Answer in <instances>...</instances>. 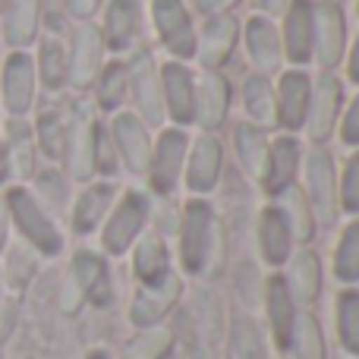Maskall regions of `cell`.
Wrapping results in <instances>:
<instances>
[{
	"label": "cell",
	"mask_w": 359,
	"mask_h": 359,
	"mask_svg": "<svg viewBox=\"0 0 359 359\" xmlns=\"http://www.w3.org/2000/svg\"><path fill=\"white\" fill-rule=\"evenodd\" d=\"M177 259L183 274L202 278L215 262V249L221 246V221L208 198L189 196L177 215Z\"/></svg>",
	"instance_id": "6da1fadb"
},
{
	"label": "cell",
	"mask_w": 359,
	"mask_h": 359,
	"mask_svg": "<svg viewBox=\"0 0 359 359\" xmlns=\"http://www.w3.org/2000/svg\"><path fill=\"white\" fill-rule=\"evenodd\" d=\"M151 198L155 196H151L145 186H130V189L120 192L114 208L107 211L104 224H101V230H98L104 255L120 259V255H126L133 246H136V240L151 224V211H155V202H151Z\"/></svg>",
	"instance_id": "7a4b0ae2"
},
{
	"label": "cell",
	"mask_w": 359,
	"mask_h": 359,
	"mask_svg": "<svg viewBox=\"0 0 359 359\" xmlns=\"http://www.w3.org/2000/svg\"><path fill=\"white\" fill-rule=\"evenodd\" d=\"M101 123L98 111H95L92 101L79 98L67 107V142H63V158L67 164V174L76 183H88V180H98V139H101Z\"/></svg>",
	"instance_id": "3957f363"
},
{
	"label": "cell",
	"mask_w": 359,
	"mask_h": 359,
	"mask_svg": "<svg viewBox=\"0 0 359 359\" xmlns=\"http://www.w3.org/2000/svg\"><path fill=\"white\" fill-rule=\"evenodd\" d=\"M189 151V130L180 126H161L151 142L149 170H145V189L155 198H174L183 189V168Z\"/></svg>",
	"instance_id": "277c9868"
},
{
	"label": "cell",
	"mask_w": 359,
	"mask_h": 359,
	"mask_svg": "<svg viewBox=\"0 0 359 359\" xmlns=\"http://www.w3.org/2000/svg\"><path fill=\"white\" fill-rule=\"evenodd\" d=\"M344 104H347V82L341 76L337 73L312 76V98L303 126V136L312 149H328V142L337 136Z\"/></svg>",
	"instance_id": "5b68a950"
},
{
	"label": "cell",
	"mask_w": 359,
	"mask_h": 359,
	"mask_svg": "<svg viewBox=\"0 0 359 359\" xmlns=\"http://www.w3.org/2000/svg\"><path fill=\"white\" fill-rule=\"evenodd\" d=\"M6 211H10V221L19 227L22 240L29 243L35 252L41 255H60L63 252V233L54 224V217L48 215L41 202L35 198V192L25 189V186H13L4 196Z\"/></svg>",
	"instance_id": "8992f818"
},
{
	"label": "cell",
	"mask_w": 359,
	"mask_h": 359,
	"mask_svg": "<svg viewBox=\"0 0 359 359\" xmlns=\"http://www.w3.org/2000/svg\"><path fill=\"white\" fill-rule=\"evenodd\" d=\"M126 79H130V104L139 120L161 130L168 126L164 117V98H161V73H158V57L149 48L139 44L130 57H126Z\"/></svg>",
	"instance_id": "52a82bcc"
},
{
	"label": "cell",
	"mask_w": 359,
	"mask_h": 359,
	"mask_svg": "<svg viewBox=\"0 0 359 359\" xmlns=\"http://www.w3.org/2000/svg\"><path fill=\"white\" fill-rule=\"evenodd\" d=\"M299 189L306 192L312 211H316V224L331 227L341 217V205H337V161L331 149H309L303 155V170H299Z\"/></svg>",
	"instance_id": "ba28073f"
},
{
	"label": "cell",
	"mask_w": 359,
	"mask_h": 359,
	"mask_svg": "<svg viewBox=\"0 0 359 359\" xmlns=\"http://www.w3.org/2000/svg\"><path fill=\"white\" fill-rule=\"evenodd\" d=\"M151 25H155L158 44L164 48L168 60L196 63V38L198 25L186 0H151L149 6Z\"/></svg>",
	"instance_id": "9c48e42d"
},
{
	"label": "cell",
	"mask_w": 359,
	"mask_h": 359,
	"mask_svg": "<svg viewBox=\"0 0 359 359\" xmlns=\"http://www.w3.org/2000/svg\"><path fill=\"white\" fill-rule=\"evenodd\" d=\"M350 44L347 13L337 0H316L312 6V63L322 73H337L344 67Z\"/></svg>",
	"instance_id": "30bf717a"
},
{
	"label": "cell",
	"mask_w": 359,
	"mask_h": 359,
	"mask_svg": "<svg viewBox=\"0 0 359 359\" xmlns=\"http://www.w3.org/2000/svg\"><path fill=\"white\" fill-rule=\"evenodd\" d=\"M224 168H227V149H224L217 133H196L189 136L183 168V189L196 198H205L221 186Z\"/></svg>",
	"instance_id": "8fae6325"
},
{
	"label": "cell",
	"mask_w": 359,
	"mask_h": 359,
	"mask_svg": "<svg viewBox=\"0 0 359 359\" xmlns=\"http://www.w3.org/2000/svg\"><path fill=\"white\" fill-rule=\"evenodd\" d=\"M107 133H111L114 151H117L120 170L130 177H142L149 170V158H151V126L145 120H139L133 111H120L107 120Z\"/></svg>",
	"instance_id": "7c38bea8"
},
{
	"label": "cell",
	"mask_w": 359,
	"mask_h": 359,
	"mask_svg": "<svg viewBox=\"0 0 359 359\" xmlns=\"http://www.w3.org/2000/svg\"><path fill=\"white\" fill-rule=\"evenodd\" d=\"M104 63L107 48L98 32V22H79L67 48V86H73L76 92H88Z\"/></svg>",
	"instance_id": "4fadbf2b"
},
{
	"label": "cell",
	"mask_w": 359,
	"mask_h": 359,
	"mask_svg": "<svg viewBox=\"0 0 359 359\" xmlns=\"http://www.w3.org/2000/svg\"><path fill=\"white\" fill-rule=\"evenodd\" d=\"M240 16L236 13H221V16H205V22L198 25V38H196V63L198 69L208 73H224L230 60L236 54L240 44Z\"/></svg>",
	"instance_id": "5bb4252c"
},
{
	"label": "cell",
	"mask_w": 359,
	"mask_h": 359,
	"mask_svg": "<svg viewBox=\"0 0 359 359\" xmlns=\"http://www.w3.org/2000/svg\"><path fill=\"white\" fill-rule=\"evenodd\" d=\"M240 41H243V54H246L252 73L271 76L274 79L287 67L284 48H280V29L274 19L262 16V13H252L249 19H243Z\"/></svg>",
	"instance_id": "9a60e30c"
},
{
	"label": "cell",
	"mask_w": 359,
	"mask_h": 359,
	"mask_svg": "<svg viewBox=\"0 0 359 359\" xmlns=\"http://www.w3.org/2000/svg\"><path fill=\"white\" fill-rule=\"evenodd\" d=\"M233 111V86L227 73H196V107H192V130L198 133H217L230 120Z\"/></svg>",
	"instance_id": "2e32d148"
},
{
	"label": "cell",
	"mask_w": 359,
	"mask_h": 359,
	"mask_svg": "<svg viewBox=\"0 0 359 359\" xmlns=\"http://www.w3.org/2000/svg\"><path fill=\"white\" fill-rule=\"evenodd\" d=\"M312 98V73L309 69L284 67L274 76V101H278V130L299 136L306 126Z\"/></svg>",
	"instance_id": "e0dca14e"
},
{
	"label": "cell",
	"mask_w": 359,
	"mask_h": 359,
	"mask_svg": "<svg viewBox=\"0 0 359 359\" xmlns=\"http://www.w3.org/2000/svg\"><path fill=\"white\" fill-rule=\"evenodd\" d=\"M69 303L67 309L76 303H92V306H107L114 299V280H111V268H107L104 255L92 252V249H79L73 255V265H69Z\"/></svg>",
	"instance_id": "ac0fdd59"
},
{
	"label": "cell",
	"mask_w": 359,
	"mask_h": 359,
	"mask_svg": "<svg viewBox=\"0 0 359 359\" xmlns=\"http://www.w3.org/2000/svg\"><path fill=\"white\" fill-rule=\"evenodd\" d=\"M101 38L111 57H130L142 44V6L139 0H107L101 6Z\"/></svg>",
	"instance_id": "d6986e66"
},
{
	"label": "cell",
	"mask_w": 359,
	"mask_h": 359,
	"mask_svg": "<svg viewBox=\"0 0 359 359\" xmlns=\"http://www.w3.org/2000/svg\"><path fill=\"white\" fill-rule=\"evenodd\" d=\"M158 73H161V98L168 126L192 130V107H196V69H192V63L164 60L158 63Z\"/></svg>",
	"instance_id": "ffe728a7"
},
{
	"label": "cell",
	"mask_w": 359,
	"mask_h": 359,
	"mask_svg": "<svg viewBox=\"0 0 359 359\" xmlns=\"http://www.w3.org/2000/svg\"><path fill=\"white\" fill-rule=\"evenodd\" d=\"M303 142L299 136L290 133H278L271 139V149H268V161H265V174H262L259 186L268 198H278L284 189L299 183V170H303Z\"/></svg>",
	"instance_id": "44dd1931"
},
{
	"label": "cell",
	"mask_w": 359,
	"mask_h": 359,
	"mask_svg": "<svg viewBox=\"0 0 359 359\" xmlns=\"http://www.w3.org/2000/svg\"><path fill=\"white\" fill-rule=\"evenodd\" d=\"M0 95H4V107L10 117H25V114L35 107L38 73H35V60H32L25 50H13L4 60Z\"/></svg>",
	"instance_id": "7402d4cb"
},
{
	"label": "cell",
	"mask_w": 359,
	"mask_h": 359,
	"mask_svg": "<svg viewBox=\"0 0 359 359\" xmlns=\"http://www.w3.org/2000/svg\"><path fill=\"white\" fill-rule=\"evenodd\" d=\"M120 189L114 180H88L82 183V189L76 192L73 205H69V224H73V233L88 236L95 230H101L107 211L114 208Z\"/></svg>",
	"instance_id": "603a6c76"
},
{
	"label": "cell",
	"mask_w": 359,
	"mask_h": 359,
	"mask_svg": "<svg viewBox=\"0 0 359 359\" xmlns=\"http://www.w3.org/2000/svg\"><path fill=\"white\" fill-rule=\"evenodd\" d=\"M312 6L316 0H290L280 16V48L287 67L306 69L312 63Z\"/></svg>",
	"instance_id": "cb8c5ba5"
},
{
	"label": "cell",
	"mask_w": 359,
	"mask_h": 359,
	"mask_svg": "<svg viewBox=\"0 0 359 359\" xmlns=\"http://www.w3.org/2000/svg\"><path fill=\"white\" fill-rule=\"evenodd\" d=\"M265 318H268V331H271L274 347L280 353H290L299 312H297V299H293L284 274H271L265 280Z\"/></svg>",
	"instance_id": "d4e9b609"
},
{
	"label": "cell",
	"mask_w": 359,
	"mask_h": 359,
	"mask_svg": "<svg viewBox=\"0 0 359 359\" xmlns=\"http://www.w3.org/2000/svg\"><path fill=\"white\" fill-rule=\"evenodd\" d=\"M255 240H259V255L265 265L271 268H284L287 259L293 255V230L287 224L284 211H280L278 202H268L265 208L259 211V221H255Z\"/></svg>",
	"instance_id": "484cf974"
},
{
	"label": "cell",
	"mask_w": 359,
	"mask_h": 359,
	"mask_svg": "<svg viewBox=\"0 0 359 359\" xmlns=\"http://www.w3.org/2000/svg\"><path fill=\"white\" fill-rule=\"evenodd\" d=\"M180 290H183V284H180L177 271L170 274L168 280H161V284L139 287L136 299H133V306H130V322L136 325V328H155V325L177 306Z\"/></svg>",
	"instance_id": "4316f807"
},
{
	"label": "cell",
	"mask_w": 359,
	"mask_h": 359,
	"mask_svg": "<svg viewBox=\"0 0 359 359\" xmlns=\"http://www.w3.org/2000/svg\"><path fill=\"white\" fill-rule=\"evenodd\" d=\"M130 252H133V274H136L139 287L161 284V280H168L174 274V265H170L174 259H170L168 240L161 233H149L145 230Z\"/></svg>",
	"instance_id": "83f0119b"
},
{
	"label": "cell",
	"mask_w": 359,
	"mask_h": 359,
	"mask_svg": "<svg viewBox=\"0 0 359 359\" xmlns=\"http://www.w3.org/2000/svg\"><path fill=\"white\" fill-rule=\"evenodd\" d=\"M230 145H233V155H236L240 170L249 180H255V183H259L262 174H265L268 149H271V136H268V130L249 123V120H240V123H233Z\"/></svg>",
	"instance_id": "f1b7e54d"
},
{
	"label": "cell",
	"mask_w": 359,
	"mask_h": 359,
	"mask_svg": "<svg viewBox=\"0 0 359 359\" xmlns=\"http://www.w3.org/2000/svg\"><path fill=\"white\" fill-rule=\"evenodd\" d=\"M95 98V111L98 114H107V117H114V114L126 111V104H130V79H126V57H107V63L101 67L98 79H95L92 86Z\"/></svg>",
	"instance_id": "f546056e"
},
{
	"label": "cell",
	"mask_w": 359,
	"mask_h": 359,
	"mask_svg": "<svg viewBox=\"0 0 359 359\" xmlns=\"http://www.w3.org/2000/svg\"><path fill=\"white\" fill-rule=\"evenodd\" d=\"M240 104L249 123L262 130H278V101H274V79L262 73H249L240 86Z\"/></svg>",
	"instance_id": "4dcf8cb0"
},
{
	"label": "cell",
	"mask_w": 359,
	"mask_h": 359,
	"mask_svg": "<svg viewBox=\"0 0 359 359\" xmlns=\"http://www.w3.org/2000/svg\"><path fill=\"white\" fill-rule=\"evenodd\" d=\"M284 280L297 303H303V306L316 303L318 293H322V262H318V255L309 246L293 249V255L287 259Z\"/></svg>",
	"instance_id": "1f68e13d"
},
{
	"label": "cell",
	"mask_w": 359,
	"mask_h": 359,
	"mask_svg": "<svg viewBox=\"0 0 359 359\" xmlns=\"http://www.w3.org/2000/svg\"><path fill=\"white\" fill-rule=\"evenodd\" d=\"M41 29V10L38 0H6L4 4V38L13 50H25L35 44Z\"/></svg>",
	"instance_id": "d6a6232c"
},
{
	"label": "cell",
	"mask_w": 359,
	"mask_h": 359,
	"mask_svg": "<svg viewBox=\"0 0 359 359\" xmlns=\"http://www.w3.org/2000/svg\"><path fill=\"white\" fill-rule=\"evenodd\" d=\"M4 142H6V155H10V174L13 177H35V161H38V145H35V133L32 126L25 123L22 117H10L4 133Z\"/></svg>",
	"instance_id": "836d02e7"
},
{
	"label": "cell",
	"mask_w": 359,
	"mask_h": 359,
	"mask_svg": "<svg viewBox=\"0 0 359 359\" xmlns=\"http://www.w3.org/2000/svg\"><path fill=\"white\" fill-rule=\"evenodd\" d=\"M271 202L280 205V211H284L287 224H290V230H293V240H297L299 246H309L316 230H318V224H316V211H312L306 192L299 189V183L290 186V189H284L278 198H271Z\"/></svg>",
	"instance_id": "e575fe53"
},
{
	"label": "cell",
	"mask_w": 359,
	"mask_h": 359,
	"mask_svg": "<svg viewBox=\"0 0 359 359\" xmlns=\"http://www.w3.org/2000/svg\"><path fill=\"white\" fill-rule=\"evenodd\" d=\"M331 268L341 284H359V217H350L344 224L341 236L334 243V255H331Z\"/></svg>",
	"instance_id": "d590c367"
},
{
	"label": "cell",
	"mask_w": 359,
	"mask_h": 359,
	"mask_svg": "<svg viewBox=\"0 0 359 359\" xmlns=\"http://www.w3.org/2000/svg\"><path fill=\"white\" fill-rule=\"evenodd\" d=\"M32 133H35L38 151H41L48 161H60L63 142H67V111H60V107H44V111L38 114Z\"/></svg>",
	"instance_id": "8d00e7d4"
},
{
	"label": "cell",
	"mask_w": 359,
	"mask_h": 359,
	"mask_svg": "<svg viewBox=\"0 0 359 359\" xmlns=\"http://www.w3.org/2000/svg\"><path fill=\"white\" fill-rule=\"evenodd\" d=\"M35 73L48 92H60L67 86V44L57 35L44 38L38 48V60H35Z\"/></svg>",
	"instance_id": "74e56055"
},
{
	"label": "cell",
	"mask_w": 359,
	"mask_h": 359,
	"mask_svg": "<svg viewBox=\"0 0 359 359\" xmlns=\"http://www.w3.org/2000/svg\"><path fill=\"white\" fill-rule=\"evenodd\" d=\"M334 316H337V341H341L344 353L359 359V290H353V287L341 290Z\"/></svg>",
	"instance_id": "f35d334b"
},
{
	"label": "cell",
	"mask_w": 359,
	"mask_h": 359,
	"mask_svg": "<svg viewBox=\"0 0 359 359\" xmlns=\"http://www.w3.org/2000/svg\"><path fill=\"white\" fill-rule=\"evenodd\" d=\"M290 350H293V359H328L322 325H318L316 316H299L297 318V331H293Z\"/></svg>",
	"instance_id": "ab89813d"
},
{
	"label": "cell",
	"mask_w": 359,
	"mask_h": 359,
	"mask_svg": "<svg viewBox=\"0 0 359 359\" xmlns=\"http://www.w3.org/2000/svg\"><path fill=\"white\" fill-rule=\"evenodd\" d=\"M337 205L341 215L359 217V149H350L337 170Z\"/></svg>",
	"instance_id": "60d3db41"
},
{
	"label": "cell",
	"mask_w": 359,
	"mask_h": 359,
	"mask_svg": "<svg viewBox=\"0 0 359 359\" xmlns=\"http://www.w3.org/2000/svg\"><path fill=\"white\" fill-rule=\"evenodd\" d=\"M35 189H38V202H48L54 205V208H63L67 205V177L60 174V170H41V174L35 177Z\"/></svg>",
	"instance_id": "b9f144b4"
},
{
	"label": "cell",
	"mask_w": 359,
	"mask_h": 359,
	"mask_svg": "<svg viewBox=\"0 0 359 359\" xmlns=\"http://www.w3.org/2000/svg\"><path fill=\"white\" fill-rule=\"evenodd\" d=\"M233 347H236V359H265V347L259 341V331L249 318H240L233 328Z\"/></svg>",
	"instance_id": "7bdbcfd3"
},
{
	"label": "cell",
	"mask_w": 359,
	"mask_h": 359,
	"mask_svg": "<svg viewBox=\"0 0 359 359\" xmlns=\"http://www.w3.org/2000/svg\"><path fill=\"white\" fill-rule=\"evenodd\" d=\"M337 139H341L344 149H359V92L344 104L341 123H337Z\"/></svg>",
	"instance_id": "ee69618b"
},
{
	"label": "cell",
	"mask_w": 359,
	"mask_h": 359,
	"mask_svg": "<svg viewBox=\"0 0 359 359\" xmlns=\"http://www.w3.org/2000/svg\"><path fill=\"white\" fill-rule=\"evenodd\" d=\"M38 10H41V19L44 25H48L54 35H60L63 29H67V4L63 0H38Z\"/></svg>",
	"instance_id": "f6af8a7d"
},
{
	"label": "cell",
	"mask_w": 359,
	"mask_h": 359,
	"mask_svg": "<svg viewBox=\"0 0 359 359\" xmlns=\"http://www.w3.org/2000/svg\"><path fill=\"white\" fill-rule=\"evenodd\" d=\"M63 4H67L69 19H76V22H92L107 0H63Z\"/></svg>",
	"instance_id": "bcb514c9"
},
{
	"label": "cell",
	"mask_w": 359,
	"mask_h": 359,
	"mask_svg": "<svg viewBox=\"0 0 359 359\" xmlns=\"http://www.w3.org/2000/svg\"><path fill=\"white\" fill-rule=\"evenodd\" d=\"M10 271H16V274H10L13 284H16V287L29 284L32 271H35V259H32V255H25L22 249H16V252L10 255Z\"/></svg>",
	"instance_id": "7dc6e473"
},
{
	"label": "cell",
	"mask_w": 359,
	"mask_h": 359,
	"mask_svg": "<svg viewBox=\"0 0 359 359\" xmlns=\"http://www.w3.org/2000/svg\"><path fill=\"white\" fill-rule=\"evenodd\" d=\"M344 73H347V82L359 88V32L356 38L347 44V57H344Z\"/></svg>",
	"instance_id": "c3c4849f"
},
{
	"label": "cell",
	"mask_w": 359,
	"mask_h": 359,
	"mask_svg": "<svg viewBox=\"0 0 359 359\" xmlns=\"http://www.w3.org/2000/svg\"><path fill=\"white\" fill-rule=\"evenodd\" d=\"M202 16H221V13H233L243 0H192Z\"/></svg>",
	"instance_id": "681fc988"
},
{
	"label": "cell",
	"mask_w": 359,
	"mask_h": 359,
	"mask_svg": "<svg viewBox=\"0 0 359 359\" xmlns=\"http://www.w3.org/2000/svg\"><path fill=\"white\" fill-rule=\"evenodd\" d=\"M255 13H262V16L268 19H280L284 16V10L290 6V0H252Z\"/></svg>",
	"instance_id": "f907efd6"
},
{
	"label": "cell",
	"mask_w": 359,
	"mask_h": 359,
	"mask_svg": "<svg viewBox=\"0 0 359 359\" xmlns=\"http://www.w3.org/2000/svg\"><path fill=\"white\" fill-rule=\"evenodd\" d=\"M6 233H10V211H6V202L0 198V249L6 246Z\"/></svg>",
	"instance_id": "816d5d0a"
},
{
	"label": "cell",
	"mask_w": 359,
	"mask_h": 359,
	"mask_svg": "<svg viewBox=\"0 0 359 359\" xmlns=\"http://www.w3.org/2000/svg\"><path fill=\"white\" fill-rule=\"evenodd\" d=\"M13 174H10V155H6V142L0 136V183H6Z\"/></svg>",
	"instance_id": "f5cc1de1"
},
{
	"label": "cell",
	"mask_w": 359,
	"mask_h": 359,
	"mask_svg": "<svg viewBox=\"0 0 359 359\" xmlns=\"http://www.w3.org/2000/svg\"><path fill=\"white\" fill-rule=\"evenodd\" d=\"M88 359H111V356H107L104 350H95V353H88Z\"/></svg>",
	"instance_id": "db71d44e"
},
{
	"label": "cell",
	"mask_w": 359,
	"mask_h": 359,
	"mask_svg": "<svg viewBox=\"0 0 359 359\" xmlns=\"http://www.w3.org/2000/svg\"><path fill=\"white\" fill-rule=\"evenodd\" d=\"M356 16H359V0H356Z\"/></svg>",
	"instance_id": "11a10c76"
},
{
	"label": "cell",
	"mask_w": 359,
	"mask_h": 359,
	"mask_svg": "<svg viewBox=\"0 0 359 359\" xmlns=\"http://www.w3.org/2000/svg\"><path fill=\"white\" fill-rule=\"evenodd\" d=\"M4 4H6V0H0V10H4Z\"/></svg>",
	"instance_id": "9f6ffc18"
}]
</instances>
